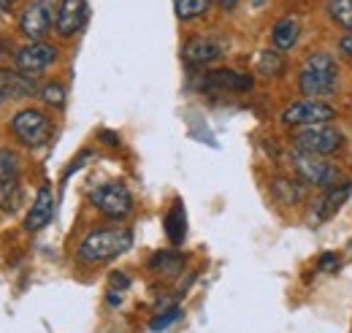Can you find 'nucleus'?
<instances>
[{"mask_svg":"<svg viewBox=\"0 0 352 333\" xmlns=\"http://www.w3.org/2000/svg\"><path fill=\"white\" fill-rule=\"evenodd\" d=\"M336 84H339L336 57L328 52H311L298 71V89L311 100H322L336 89Z\"/></svg>","mask_w":352,"mask_h":333,"instance_id":"1","label":"nucleus"},{"mask_svg":"<svg viewBox=\"0 0 352 333\" xmlns=\"http://www.w3.org/2000/svg\"><path fill=\"white\" fill-rule=\"evenodd\" d=\"M133 247L131 228H103V230H92L85 236V241L79 244L76 257L82 263H109Z\"/></svg>","mask_w":352,"mask_h":333,"instance_id":"2","label":"nucleus"},{"mask_svg":"<svg viewBox=\"0 0 352 333\" xmlns=\"http://www.w3.org/2000/svg\"><path fill=\"white\" fill-rule=\"evenodd\" d=\"M290 141H293V152H304V155H314V158H331L344 147V133L333 122H328V125L298 127Z\"/></svg>","mask_w":352,"mask_h":333,"instance_id":"3","label":"nucleus"},{"mask_svg":"<svg viewBox=\"0 0 352 333\" xmlns=\"http://www.w3.org/2000/svg\"><path fill=\"white\" fill-rule=\"evenodd\" d=\"M290 166L296 171V176L311 184V187H336L342 182V168L336 163H331L328 158H314V155H304V152H293L290 155Z\"/></svg>","mask_w":352,"mask_h":333,"instance_id":"4","label":"nucleus"},{"mask_svg":"<svg viewBox=\"0 0 352 333\" xmlns=\"http://www.w3.org/2000/svg\"><path fill=\"white\" fill-rule=\"evenodd\" d=\"M89 204L109 219H125L133 211V193L122 182H106L89 193Z\"/></svg>","mask_w":352,"mask_h":333,"instance_id":"5","label":"nucleus"},{"mask_svg":"<svg viewBox=\"0 0 352 333\" xmlns=\"http://www.w3.org/2000/svg\"><path fill=\"white\" fill-rule=\"evenodd\" d=\"M57 8H60L57 0H30L19 17V33L30 43L41 41L57 19Z\"/></svg>","mask_w":352,"mask_h":333,"instance_id":"6","label":"nucleus"},{"mask_svg":"<svg viewBox=\"0 0 352 333\" xmlns=\"http://www.w3.org/2000/svg\"><path fill=\"white\" fill-rule=\"evenodd\" d=\"M279 120H282V125L296 127V130L311 125H328L336 120V109L325 100H298V103H290Z\"/></svg>","mask_w":352,"mask_h":333,"instance_id":"7","label":"nucleus"},{"mask_svg":"<svg viewBox=\"0 0 352 333\" xmlns=\"http://www.w3.org/2000/svg\"><path fill=\"white\" fill-rule=\"evenodd\" d=\"M11 133L25 144V147H41L52 136V120L41 109H22L11 120Z\"/></svg>","mask_w":352,"mask_h":333,"instance_id":"8","label":"nucleus"},{"mask_svg":"<svg viewBox=\"0 0 352 333\" xmlns=\"http://www.w3.org/2000/svg\"><path fill=\"white\" fill-rule=\"evenodd\" d=\"M54 60H57V46L44 43V41L28 43V46H22V49L14 54L16 71H22V74H33V76L41 74V71H46Z\"/></svg>","mask_w":352,"mask_h":333,"instance_id":"9","label":"nucleus"},{"mask_svg":"<svg viewBox=\"0 0 352 333\" xmlns=\"http://www.w3.org/2000/svg\"><path fill=\"white\" fill-rule=\"evenodd\" d=\"M89 17V3L87 0H60V8H57V19H54V30L63 36V39H71L76 36Z\"/></svg>","mask_w":352,"mask_h":333,"instance_id":"10","label":"nucleus"},{"mask_svg":"<svg viewBox=\"0 0 352 333\" xmlns=\"http://www.w3.org/2000/svg\"><path fill=\"white\" fill-rule=\"evenodd\" d=\"M41 92L38 79L33 74H22V71H8V68H0V95L8 98V100H22V98H30Z\"/></svg>","mask_w":352,"mask_h":333,"instance_id":"11","label":"nucleus"},{"mask_svg":"<svg viewBox=\"0 0 352 333\" xmlns=\"http://www.w3.org/2000/svg\"><path fill=\"white\" fill-rule=\"evenodd\" d=\"M222 41L212 39V36H195L182 46V57L187 65H209L222 57Z\"/></svg>","mask_w":352,"mask_h":333,"instance_id":"12","label":"nucleus"},{"mask_svg":"<svg viewBox=\"0 0 352 333\" xmlns=\"http://www.w3.org/2000/svg\"><path fill=\"white\" fill-rule=\"evenodd\" d=\"M352 195V179L350 182H342V184H336V187H331V190H325V195L314 204V208H311V225L317 222H325V219H331L339 208L347 204V198Z\"/></svg>","mask_w":352,"mask_h":333,"instance_id":"13","label":"nucleus"},{"mask_svg":"<svg viewBox=\"0 0 352 333\" xmlns=\"http://www.w3.org/2000/svg\"><path fill=\"white\" fill-rule=\"evenodd\" d=\"M204 89H228V92H250L255 87V79L250 74H239L230 68H220V71H209L204 74Z\"/></svg>","mask_w":352,"mask_h":333,"instance_id":"14","label":"nucleus"},{"mask_svg":"<svg viewBox=\"0 0 352 333\" xmlns=\"http://www.w3.org/2000/svg\"><path fill=\"white\" fill-rule=\"evenodd\" d=\"M52 217H54V195H52V187L44 184L36 193V201H33V206H30L28 217H25V230L38 233L41 228H46L52 222Z\"/></svg>","mask_w":352,"mask_h":333,"instance_id":"15","label":"nucleus"},{"mask_svg":"<svg viewBox=\"0 0 352 333\" xmlns=\"http://www.w3.org/2000/svg\"><path fill=\"white\" fill-rule=\"evenodd\" d=\"M301 36V22L296 17H282L274 28H271V43L276 52H290Z\"/></svg>","mask_w":352,"mask_h":333,"instance_id":"16","label":"nucleus"},{"mask_svg":"<svg viewBox=\"0 0 352 333\" xmlns=\"http://www.w3.org/2000/svg\"><path fill=\"white\" fill-rule=\"evenodd\" d=\"M163 228H166V236H168V241L174 244V247H182V241L187 239V214H184V204L176 198L171 208H168V214H166V219H163Z\"/></svg>","mask_w":352,"mask_h":333,"instance_id":"17","label":"nucleus"},{"mask_svg":"<svg viewBox=\"0 0 352 333\" xmlns=\"http://www.w3.org/2000/svg\"><path fill=\"white\" fill-rule=\"evenodd\" d=\"M149 268L166 277H176L184 268V255L176 250H160L149 257Z\"/></svg>","mask_w":352,"mask_h":333,"instance_id":"18","label":"nucleus"},{"mask_svg":"<svg viewBox=\"0 0 352 333\" xmlns=\"http://www.w3.org/2000/svg\"><path fill=\"white\" fill-rule=\"evenodd\" d=\"M274 195H276L285 206H296L298 201H304V195H307V184H301V182H290V179H276V182H274Z\"/></svg>","mask_w":352,"mask_h":333,"instance_id":"19","label":"nucleus"},{"mask_svg":"<svg viewBox=\"0 0 352 333\" xmlns=\"http://www.w3.org/2000/svg\"><path fill=\"white\" fill-rule=\"evenodd\" d=\"M325 11H328L333 25H339L342 30H350L352 33V0H328Z\"/></svg>","mask_w":352,"mask_h":333,"instance_id":"20","label":"nucleus"},{"mask_svg":"<svg viewBox=\"0 0 352 333\" xmlns=\"http://www.w3.org/2000/svg\"><path fill=\"white\" fill-rule=\"evenodd\" d=\"M209 6H212V0H174V11L182 22L201 19L209 11Z\"/></svg>","mask_w":352,"mask_h":333,"instance_id":"21","label":"nucleus"},{"mask_svg":"<svg viewBox=\"0 0 352 333\" xmlns=\"http://www.w3.org/2000/svg\"><path fill=\"white\" fill-rule=\"evenodd\" d=\"M19 176V158L8 149H0V187L16 182Z\"/></svg>","mask_w":352,"mask_h":333,"instance_id":"22","label":"nucleus"},{"mask_svg":"<svg viewBox=\"0 0 352 333\" xmlns=\"http://www.w3.org/2000/svg\"><path fill=\"white\" fill-rule=\"evenodd\" d=\"M258 71L263 76H279L285 71V60L279 52H263L261 54V63H258Z\"/></svg>","mask_w":352,"mask_h":333,"instance_id":"23","label":"nucleus"},{"mask_svg":"<svg viewBox=\"0 0 352 333\" xmlns=\"http://www.w3.org/2000/svg\"><path fill=\"white\" fill-rule=\"evenodd\" d=\"M38 98L44 100L46 106L60 109V106H65V87H63L60 82H49V84H44V87H41Z\"/></svg>","mask_w":352,"mask_h":333,"instance_id":"24","label":"nucleus"},{"mask_svg":"<svg viewBox=\"0 0 352 333\" xmlns=\"http://www.w3.org/2000/svg\"><path fill=\"white\" fill-rule=\"evenodd\" d=\"M179 317H182V309H179V306H171V309L160 312V314H157V317H155V320L149 323V331H155V333H157V331H166L168 325H174Z\"/></svg>","mask_w":352,"mask_h":333,"instance_id":"25","label":"nucleus"},{"mask_svg":"<svg viewBox=\"0 0 352 333\" xmlns=\"http://www.w3.org/2000/svg\"><path fill=\"white\" fill-rule=\"evenodd\" d=\"M317 268H320V271L333 274V271H339V268H342V257H339V255H333V252H325V255H320Z\"/></svg>","mask_w":352,"mask_h":333,"instance_id":"26","label":"nucleus"},{"mask_svg":"<svg viewBox=\"0 0 352 333\" xmlns=\"http://www.w3.org/2000/svg\"><path fill=\"white\" fill-rule=\"evenodd\" d=\"M109 285H111V290L122 292L131 288V277H128L125 271H114V274L109 277Z\"/></svg>","mask_w":352,"mask_h":333,"instance_id":"27","label":"nucleus"},{"mask_svg":"<svg viewBox=\"0 0 352 333\" xmlns=\"http://www.w3.org/2000/svg\"><path fill=\"white\" fill-rule=\"evenodd\" d=\"M89 158H92V152H82V155H79V158L74 160V166H71V168H68V171H65V176H63V179H68V176H71L74 171H79V168H82V166H85V163H87Z\"/></svg>","mask_w":352,"mask_h":333,"instance_id":"28","label":"nucleus"},{"mask_svg":"<svg viewBox=\"0 0 352 333\" xmlns=\"http://www.w3.org/2000/svg\"><path fill=\"white\" fill-rule=\"evenodd\" d=\"M339 52H342L344 57H350V60H352V33L342 36V41H339Z\"/></svg>","mask_w":352,"mask_h":333,"instance_id":"29","label":"nucleus"},{"mask_svg":"<svg viewBox=\"0 0 352 333\" xmlns=\"http://www.w3.org/2000/svg\"><path fill=\"white\" fill-rule=\"evenodd\" d=\"M100 141L109 144V147H117V144H120V136L111 133V130H100Z\"/></svg>","mask_w":352,"mask_h":333,"instance_id":"30","label":"nucleus"},{"mask_svg":"<svg viewBox=\"0 0 352 333\" xmlns=\"http://www.w3.org/2000/svg\"><path fill=\"white\" fill-rule=\"evenodd\" d=\"M212 3H217L222 11H233L239 6V0H212Z\"/></svg>","mask_w":352,"mask_h":333,"instance_id":"31","label":"nucleus"},{"mask_svg":"<svg viewBox=\"0 0 352 333\" xmlns=\"http://www.w3.org/2000/svg\"><path fill=\"white\" fill-rule=\"evenodd\" d=\"M109 303H111V306H120V303H122V295L117 290H109Z\"/></svg>","mask_w":352,"mask_h":333,"instance_id":"32","label":"nucleus"},{"mask_svg":"<svg viewBox=\"0 0 352 333\" xmlns=\"http://www.w3.org/2000/svg\"><path fill=\"white\" fill-rule=\"evenodd\" d=\"M11 3H14V0H0V14H3V11H8V6H11Z\"/></svg>","mask_w":352,"mask_h":333,"instance_id":"33","label":"nucleus"},{"mask_svg":"<svg viewBox=\"0 0 352 333\" xmlns=\"http://www.w3.org/2000/svg\"><path fill=\"white\" fill-rule=\"evenodd\" d=\"M252 6H263V0H252Z\"/></svg>","mask_w":352,"mask_h":333,"instance_id":"34","label":"nucleus"},{"mask_svg":"<svg viewBox=\"0 0 352 333\" xmlns=\"http://www.w3.org/2000/svg\"><path fill=\"white\" fill-rule=\"evenodd\" d=\"M3 100H6V98H3V95H0V103H3Z\"/></svg>","mask_w":352,"mask_h":333,"instance_id":"35","label":"nucleus"},{"mask_svg":"<svg viewBox=\"0 0 352 333\" xmlns=\"http://www.w3.org/2000/svg\"><path fill=\"white\" fill-rule=\"evenodd\" d=\"M350 250H352V241H350Z\"/></svg>","mask_w":352,"mask_h":333,"instance_id":"36","label":"nucleus"}]
</instances>
